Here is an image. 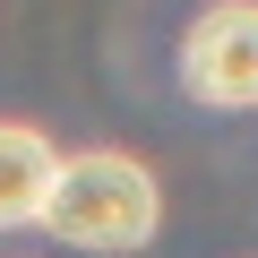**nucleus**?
Segmentation results:
<instances>
[{
    "mask_svg": "<svg viewBox=\"0 0 258 258\" xmlns=\"http://www.w3.org/2000/svg\"><path fill=\"white\" fill-rule=\"evenodd\" d=\"M43 232L69 241V249H95V258H129V249H147L164 232V189L120 147L60 155V181L43 198Z\"/></svg>",
    "mask_w": 258,
    "mask_h": 258,
    "instance_id": "f257e3e1",
    "label": "nucleus"
},
{
    "mask_svg": "<svg viewBox=\"0 0 258 258\" xmlns=\"http://www.w3.org/2000/svg\"><path fill=\"white\" fill-rule=\"evenodd\" d=\"M181 86L207 112H258V0H207L189 18Z\"/></svg>",
    "mask_w": 258,
    "mask_h": 258,
    "instance_id": "f03ea898",
    "label": "nucleus"
},
{
    "mask_svg": "<svg viewBox=\"0 0 258 258\" xmlns=\"http://www.w3.org/2000/svg\"><path fill=\"white\" fill-rule=\"evenodd\" d=\"M60 181V155L35 120H0V232L43 224V198Z\"/></svg>",
    "mask_w": 258,
    "mask_h": 258,
    "instance_id": "7ed1b4c3",
    "label": "nucleus"
}]
</instances>
